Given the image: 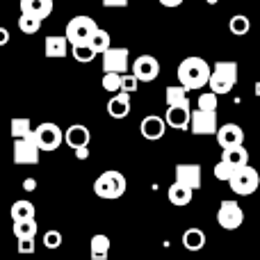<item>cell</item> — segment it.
Listing matches in <instances>:
<instances>
[{
  "label": "cell",
  "mask_w": 260,
  "mask_h": 260,
  "mask_svg": "<svg viewBox=\"0 0 260 260\" xmlns=\"http://www.w3.org/2000/svg\"><path fill=\"white\" fill-rule=\"evenodd\" d=\"M176 76H178V85H183L187 91L203 89L210 78V64L203 57H185L178 64Z\"/></svg>",
  "instance_id": "obj_1"
},
{
  "label": "cell",
  "mask_w": 260,
  "mask_h": 260,
  "mask_svg": "<svg viewBox=\"0 0 260 260\" xmlns=\"http://www.w3.org/2000/svg\"><path fill=\"white\" fill-rule=\"evenodd\" d=\"M238 82V64L235 62H217L210 69V78H208V87L212 94L224 96Z\"/></svg>",
  "instance_id": "obj_2"
},
{
  "label": "cell",
  "mask_w": 260,
  "mask_h": 260,
  "mask_svg": "<svg viewBox=\"0 0 260 260\" xmlns=\"http://www.w3.org/2000/svg\"><path fill=\"white\" fill-rule=\"evenodd\" d=\"M126 176L121 171L108 169L94 180V194L101 199H121L126 194Z\"/></svg>",
  "instance_id": "obj_3"
},
{
  "label": "cell",
  "mask_w": 260,
  "mask_h": 260,
  "mask_svg": "<svg viewBox=\"0 0 260 260\" xmlns=\"http://www.w3.org/2000/svg\"><path fill=\"white\" fill-rule=\"evenodd\" d=\"M226 183L231 185V189H233L238 197H249V194H253L258 189L260 176L253 167L242 165V167H238V169H233V174H231V178L226 180Z\"/></svg>",
  "instance_id": "obj_4"
},
{
  "label": "cell",
  "mask_w": 260,
  "mask_h": 260,
  "mask_svg": "<svg viewBox=\"0 0 260 260\" xmlns=\"http://www.w3.org/2000/svg\"><path fill=\"white\" fill-rule=\"evenodd\" d=\"M32 137H35L39 151H57L64 142V130H59V126L50 121H44L37 128H32Z\"/></svg>",
  "instance_id": "obj_5"
},
{
  "label": "cell",
  "mask_w": 260,
  "mask_h": 260,
  "mask_svg": "<svg viewBox=\"0 0 260 260\" xmlns=\"http://www.w3.org/2000/svg\"><path fill=\"white\" fill-rule=\"evenodd\" d=\"M96 21L91 16H87V14H80V16H73L71 21L67 23V32H64V37H67L69 44H82V41H89V37L94 35L96 30Z\"/></svg>",
  "instance_id": "obj_6"
},
{
  "label": "cell",
  "mask_w": 260,
  "mask_h": 260,
  "mask_svg": "<svg viewBox=\"0 0 260 260\" xmlns=\"http://www.w3.org/2000/svg\"><path fill=\"white\" fill-rule=\"evenodd\" d=\"M244 221V210L238 206L235 201L226 199V201L219 203V210H217V224L224 231H235L240 229Z\"/></svg>",
  "instance_id": "obj_7"
},
{
  "label": "cell",
  "mask_w": 260,
  "mask_h": 260,
  "mask_svg": "<svg viewBox=\"0 0 260 260\" xmlns=\"http://www.w3.org/2000/svg\"><path fill=\"white\" fill-rule=\"evenodd\" d=\"M14 162L16 165H37L39 162V146L35 144L32 133L14 139Z\"/></svg>",
  "instance_id": "obj_8"
},
{
  "label": "cell",
  "mask_w": 260,
  "mask_h": 260,
  "mask_svg": "<svg viewBox=\"0 0 260 260\" xmlns=\"http://www.w3.org/2000/svg\"><path fill=\"white\" fill-rule=\"evenodd\" d=\"M103 73L105 71H114V73H126L130 67V53L128 48H119V46H110L103 53Z\"/></svg>",
  "instance_id": "obj_9"
},
{
  "label": "cell",
  "mask_w": 260,
  "mask_h": 260,
  "mask_svg": "<svg viewBox=\"0 0 260 260\" xmlns=\"http://www.w3.org/2000/svg\"><path fill=\"white\" fill-rule=\"evenodd\" d=\"M133 76L139 82H153L160 76V62L153 55H139L133 62Z\"/></svg>",
  "instance_id": "obj_10"
},
{
  "label": "cell",
  "mask_w": 260,
  "mask_h": 260,
  "mask_svg": "<svg viewBox=\"0 0 260 260\" xmlns=\"http://www.w3.org/2000/svg\"><path fill=\"white\" fill-rule=\"evenodd\" d=\"M217 114L215 112H206V110H199L197 112H189V130L192 135H215L217 130Z\"/></svg>",
  "instance_id": "obj_11"
},
{
  "label": "cell",
  "mask_w": 260,
  "mask_h": 260,
  "mask_svg": "<svg viewBox=\"0 0 260 260\" xmlns=\"http://www.w3.org/2000/svg\"><path fill=\"white\" fill-rule=\"evenodd\" d=\"M176 183L187 185L189 189H199L201 187V165H197V162L176 165Z\"/></svg>",
  "instance_id": "obj_12"
},
{
  "label": "cell",
  "mask_w": 260,
  "mask_h": 260,
  "mask_svg": "<svg viewBox=\"0 0 260 260\" xmlns=\"http://www.w3.org/2000/svg\"><path fill=\"white\" fill-rule=\"evenodd\" d=\"M215 137L221 148H229V146H235V144H244V130L238 123H224L221 128L217 126Z\"/></svg>",
  "instance_id": "obj_13"
},
{
  "label": "cell",
  "mask_w": 260,
  "mask_h": 260,
  "mask_svg": "<svg viewBox=\"0 0 260 260\" xmlns=\"http://www.w3.org/2000/svg\"><path fill=\"white\" fill-rule=\"evenodd\" d=\"M189 105H167V114H165V123L174 130H187L189 126Z\"/></svg>",
  "instance_id": "obj_14"
},
{
  "label": "cell",
  "mask_w": 260,
  "mask_h": 260,
  "mask_svg": "<svg viewBox=\"0 0 260 260\" xmlns=\"http://www.w3.org/2000/svg\"><path fill=\"white\" fill-rule=\"evenodd\" d=\"M139 133H142L144 139H151V142H157V139L165 137L167 133V123L162 117H155V114H148V117L142 119L139 123Z\"/></svg>",
  "instance_id": "obj_15"
},
{
  "label": "cell",
  "mask_w": 260,
  "mask_h": 260,
  "mask_svg": "<svg viewBox=\"0 0 260 260\" xmlns=\"http://www.w3.org/2000/svg\"><path fill=\"white\" fill-rule=\"evenodd\" d=\"M44 53H46V57H50V59H62V57H67V53H69V41H67V37L48 35V37L44 39Z\"/></svg>",
  "instance_id": "obj_16"
},
{
  "label": "cell",
  "mask_w": 260,
  "mask_h": 260,
  "mask_svg": "<svg viewBox=\"0 0 260 260\" xmlns=\"http://www.w3.org/2000/svg\"><path fill=\"white\" fill-rule=\"evenodd\" d=\"M91 139V133L87 126H82V123H73V126H69L64 130V142L69 144L71 148H78V146H87Z\"/></svg>",
  "instance_id": "obj_17"
},
{
  "label": "cell",
  "mask_w": 260,
  "mask_h": 260,
  "mask_svg": "<svg viewBox=\"0 0 260 260\" xmlns=\"http://www.w3.org/2000/svg\"><path fill=\"white\" fill-rule=\"evenodd\" d=\"M108 114L112 119H126L130 114V96L123 91H114V96L108 101Z\"/></svg>",
  "instance_id": "obj_18"
},
{
  "label": "cell",
  "mask_w": 260,
  "mask_h": 260,
  "mask_svg": "<svg viewBox=\"0 0 260 260\" xmlns=\"http://www.w3.org/2000/svg\"><path fill=\"white\" fill-rule=\"evenodd\" d=\"M221 160L226 165H231L233 169H238L242 165H249V151L244 148V144H235V146H229L221 151Z\"/></svg>",
  "instance_id": "obj_19"
},
{
  "label": "cell",
  "mask_w": 260,
  "mask_h": 260,
  "mask_svg": "<svg viewBox=\"0 0 260 260\" xmlns=\"http://www.w3.org/2000/svg\"><path fill=\"white\" fill-rule=\"evenodd\" d=\"M21 12L32 14L44 21L53 14V0H21Z\"/></svg>",
  "instance_id": "obj_20"
},
{
  "label": "cell",
  "mask_w": 260,
  "mask_h": 260,
  "mask_svg": "<svg viewBox=\"0 0 260 260\" xmlns=\"http://www.w3.org/2000/svg\"><path fill=\"white\" fill-rule=\"evenodd\" d=\"M167 197H169V201L174 203V206L183 208V206H187V203L192 201V197H194V189H189L187 185L174 183V185H171V187H169V192H167Z\"/></svg>",
  "instance_id": "obj_21"
},
{
  "label": "cell",
  "mask_w": 260,
  "mask_h": 260,
  "mask_svg": "<svg viewBox=\"0 0 260 260\" xmlns=\"http://www.w3.org/2000/svg\"><path fill=\"white\" fill-rule=\"evenodd\" d=\"M110 253V238L103 233H96L89 242V256L91 260H105Z\"/></svg>",
  "instance_id": "obj_22"
},
{
  "label": "cell",
  "mask_w": 260,
  "mask_h": 260,
  "mask_svg": "<svg viewBox=\"0 0 260 260\" xmlns=\"http://www.w3.org/2000/svg\"><path fill=\"white\" fill-rule=\"evenodd\" d=\"M183 247L187 251H201L206 247V233L201 229H187L183 233Z\"/></svg>",
  "instance_id": "obj_23"
},
{
  "label": "cell",
  "mask_w": 260,
  "mask_h": 260,
  "mask_svg": "<svg viewBox=\"0 0 260 260\" xmlns=\"http://www.w3.org/2000/svg\"><path fill=\"white\" fill-rule=\"evenodd\" d=\"M165 99H167V105H189L187 89H185L183 85L167 87V91H165Z\"/></svg>",
  "instance_id": "obj_24"
},
{
  "label": "cell",
  "mask_w": 260,
  "mask_h": 260,
  "mask_svg": "<svg viewBox=\"0 0 260 260\" xmlns=\"http://www.w3.org/2000/svg\"><path fill=\"white\" fill-rule=\"evenodd\" d=\"M89 46L94 48V53H96V55H101L105 48H110V46H112L110 32H108V30H101V27H96L94 35L89 37Z\"/></svg>",
  "instance_id": "obj_25"
},
{
  "label": "cell",
  "mask_w": 260,
  "mask_h": 260,
  "mask_svg": "<svg viewBox=\"0 0 260 260\" xmlns=\"http://www.w3.org/2000/svg\"><path fill=\"white\" fill-rule=\"evenodd\" d=\"M21 219H35V206L30 201H14L12 206V221H21Z\"/></svg>",
  "instance_id": "obj_26"
},
{
  "label": "cell",
  "mask_w": 260,
  "mask_h": 260,
  "mask_svg": "<svg viewBox=\"0 0 260 260\" xmlns=\"http://www.w3.org/2000/svg\"><path fill=\"white\" fill-rule=\"evenodd\" d=\"M71 55H73V59H76V62H80V64H89L91 59L96 57V53H94V48L89 46V41H82V44H73Z\"/></svg>",
  "instance_id": "obj_27"
},
{
  "label": "cell",
  "mask_w": 260,
  "mask_h": 260,
  "mask_svg": "<svg viewBox=\"0 0 260 260\" xmlns=\"http://www.w3.org/2000/svg\"><path fill=\"white\" fill-rule=\"evenodd\" d=\"M39 27H41V18L21 12V16H18V30H21L23 35H37Z\"/></svg>",
  "instance_id": "obj_28"
},
{
  "label": "cell",
  "mask_w": 260,
  "mask_h": 260,
  "mask_svg": "<svg viewBox=\"0 0 260 260\" xmlns=\"http://www.w3.org/2000/svg\"><path fill=\"white\" fill-rule=\"evenodd\" d=\"M9 133H12V137H25V135L32 133V121L27 117H14L12 123H9Z\"/></svg>",
  "instance_id": "obj_29"
},
{
  "label": "cell",
  "mask_w": 260,
  "mask_h": 260,
  "mask_svg": "<svg viewBox=\"0 0 260 260\" xmlns=\"http://www.w3.org/2000/svg\"><path fill=\"white\" fill-rule=\"evenodd\" d=\"M229 27L235 37H242L251 30V21H249V16H244V14H235V16H231Z\"/></svg>",
  "instance_id": "obj_30"
},
{
  "label": "cell",
  "mask_w": 260,
  "mask_h": 260,
  "mask_svg": "<svg viewBox=\"0 0 260 260\" xmlns=\"http://www.w3.org/2000/svg\"><path fill=\"white\" fill-rule=\"evenodd\" d=\"M14 235L18 238H35L37 235V221L35 219H21L14 221Z\"/></svg>",
  "instance_id": "obj_31"
},
{
  "label": "cell",
  "mask_w": 260,
  "mask_h": 260,
  "mask_svg": "<svg viewBox=\"0 0 260 260\" xmlns=\"http://www.w3.org/2000/svg\"><path fill=\"white\" fill-rule=\"evenodd\" d=\"M197 105H199V110H206V112H217L219 101H217V94H212V91H203V94L199 96Z\"/></svg>",
  "instance_id": "obj_32"
},
{
  "label": "cell",
  "mask_w": 260,
  "mask_h": 260,
  "mask_svg": "<svg viewBox=\"0 0 260 260\" xmlns=\"http://www.w3.org/2000/svg\"><path fill=\"white\" fill-rule=\"evenodd\" d=\"M119 87H121V73L105 71L103 73V89L110 91V94H114V91H119Z\"/></svg>",
  "instance_id": "obj_33"
},
{
  "label": "cell",
  "mask_w": 260,
  "mask_h": 260,
  "mask_svg": "<svg viewBox=\"0 0 260 260\" xmlns=\"http://www.w3.org/2000/svg\"><path fill=\"white\" fill-rule=\"evenodd\" d=\"M137 89H139V80H137V78H135L133 73H121V87H119V91L133 96Z\"/></svg>",
  "instance_id": "obj_34"
},
{
  "label": "cell",
  "mask_w": 260,
  "mask_h": 260,
  "mask_svg": "<svg viewBox=\"0 0 260 260\" xmlns=\"http://www.w3.org/2000/svg\"><path fill=\"white\" fill-rule=\"evenodd\" d=\"M62 244V233L59 231H46L44 233V247L46 249H57Z\"/></svg>",
  "instance_id": "obj_35"
},
{
  "label": "cell",
  "mask_w": 260,
  "mask_h": 260,
  "mask_svg": "<svg viewBox=\"0 0 260 260\" xmlns=\"http://www.w3.org/2000/svg\"><path fill=\"white\" fill-rule=\"evenodd\" d=\"M231 174H233V167L226 165L224 160H219V162L215 165V178H217V180H229Z\"/></svg>",
  "instance_id": "obj_36"
},
{
  "label": "cell",
  "mask_w": 260,
  "mask_h": 260,
  "mask_svg": "<svg viewBox=\"0 0 260 260\" xmlns=\"http://www.w3.org/2000/svg\"><path fill=\"white\" fill-rule=\"evenodd\" d=\"M35 238H18L16 251L18 253H35Z\"/></svg>",
  "instance_id": "obj_37"
},
{
  "label": "cell",
  "mask_w": 260,
  "mask_h": 260,
  "mask_svg": "<svg viewBox=\"0 0 260 260\" xmlns=\"http://www.w3.org/2000/svg\"><path fill=\"white\" fill-rule=\"evenodd\" d=\"M103 7H128V0H103Z\"/></svg>",
  "instance_id": "obj_38"
},
{
  "label": "cell",
  "mask_w": 260,
  "mask_h": 260,
  "mask_svg": "<svg viewBox=\"0 0 260 260\" xmlns=\"http://www.w3.org/2000/svg\"><path fill=\"white\" fill-rule=\"evenodd\" d=\"M73 151H76L78 160H87V157H89V148L87 146H78V148H73Z\"/></svg>",
  "instance_id": "obj_39"
},
{
  "label": "cell",
  "mask_w": 260,
  "mask_h": 260,
  "mask_svg": "<svg viewBox=\"0 0 260 260\" xmlns=\"http://www.w3.org/2000/svg\"><path fill=\"white\" fill-rule=\"evenodd\" d=\"M157 3H160L162 7L174 9V7H178V5H183V0H157Z\"/></svg>",
  "instance_id": "obj_40"
},
{
  "label": "cell",
  "mask_w": 260,
  "mask_h": 260,
  "mask_svg": "<svg viewBox=\"0 0 260 260\" xmlns=\"http://www.w3.org/2000/svg\"><path fill=\"white\" fill-rule=\"evenodd\" d=\"M7 44H9V30L0 27V46H7Z\"/></svg>",
  "instance_id": "obj_41"
},
{
  "label": "cell",
  "mask_w": 260,
  "mask_h": 260,
  "mask_svg": "<svg viewBox=\"0 0 260 260\" xmlns=\"http://www.w3.org/2000/svg\"><path fill=\"white\" fill-rule=\"evenodd\" d=\"M35 185H37V180H35V178H25V183H23V187H25L27 192H32V189H35Z\"/></svg>",
  "instance_id": "obj_42"
},
{
  "label": "cell",
  "mask_w": 260,
  "mask_h": 260,
  "mask_svg": "<svg viewBox=\"0 0 260 260\" xmlns=\"http://www.w3.org/2000/svg\"><path fill=\"white\" fill-rule=\"evenodd\" d=\"M208 3H212V5H215V3H217V0H208Z\"/></svg>",
  "instance_id": "obj_43"
},
{
  "label": "cell",
  "mask_w": 260,
  "mask_h": 260,
  "mask_svg": "<svg viewBox=\"0 0 260 260\" xmlns=\"http://www.w3.org/2000/svg\"><path fill=\"white\" fill-rule=\"evenodd\" d=\"M0 233H3V226H0Z\"/></svg>",
  "instance_id": "obj_44"
}]
</instances>
